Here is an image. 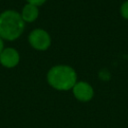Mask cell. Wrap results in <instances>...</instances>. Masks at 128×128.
Masks as SVG:
<instances>
[{"label": "cell", "instance_id": "obj_1", "mask_svg": "<svg viewBox=\"0 0 128 128\" xmlns=\"http://www.w3.org/2000/svg\"><path fill=\"white\" fill-rule=\"evenodd\" d=\"M47 83L57 91H68L73 88L77 82V72L66 64H57L52 66L46 75Z\"/></svg>", "mask_w": 128, "mask_h": 128}, {"label": "cell", "instance_id": "obj_2", "mask_svg": "<svg viewBox=\"0 0 128 128\" xmlns=\"http://www.w3.org/2000/svg\"><path fill=\"white\" fill-rule=\"evenodd\" d=\"M24 29L25 22L18 11L7 9L0 13V38L14 41L23 34Z\"/></svg>", "mask_w": 128, "mask_h": 128}, {"label": "cell", "instance_id": "obj_3", "mask_svg": "<svg viewBox=\"0 0 128 128\" xmlns=\"http://www.w3.org/2000/svg\"><path fill=\"white\" fill-rule=\"evenodd\" d=\"M29 45L37 51H46L52 43V39L48 31L43 28H35L28 35Z\"/></svg>", "mask_w": 128, "mask_h": 128}, {"label": "cell", "instance_id": "obj_4", "mask_svg": "<svg viewBox=\"0 0 128 128\" xmlns=\"http://www.w3.org/2000/svg\"><path fill=\"white\" fill-rule=\"evenodd\" d=\"M71 90L73 96L79 102H89L94 97V89L86 81H77Z\"/></svg>", "mask_w": 128, "mask_h": 128}, {"label": "cell", "instance_id": "obj_5", "mask_svg": "<svg viewBox=\"0 0 128 128\" xmlns=\"http://www.w3.org/2000/svg\"><path fill=\"white\" fill-rule=\"evenodd\" d=\"M20 62V54L13 47L4 48L0 54V64L8 69L15 68Z\"/></svg>", "mask_w": 128, "mask_h": 128}, {"label": "cell", "instance_id": "obj_6", "mask_svg": "<svg viewBox=\"0 0 128 128\" xmlns=\"http://www.w3.org/2000/svg\"><path fill=\"white\" fill-rule=\"evenodd\" d=\"M19 13L25 23H32L35 22L39 17V7L33 4L26 3Z\"/></svg>", "mask_w": 128, "mask_h": 128}, {"label": "cell", "instance_id": "obj_7", "mask_svg": "<svg viewBox=\"0 0 128 128\" xmlns=\"http://www.w3.org/2000/svg\"><path fill=\"white\" fill-rule=\"evenodd\" d=\"M120 14L124 19L128 20V0L124 1L121 4V6H120Z\"/></svg>", "mask_w": 128, "mask_h": 128}, {"label": "cell", "instance_id": "obj_8", "mask_svg": "<svg viewBox=\"0 0 128 128\" xmlns=\"http://www.w3.org/2000/svg\"><path fill=\"white\" fill-rule=\"evenodd\" d=\"M47 0H26L27 3L29 4H33V5H36V6H42Z\"/></svg>", "mask_w": 128, "mask_h": 128}, {"label": "cell", "instance_id": "obj_9", "mask_svg": "<svg viewBox=\"0 0 128 128\" xmlns=\"http://www.w3.org/2000/svg\"><path fill=\"white\" fill-rule=\"evenodd\" d=\"M4 48H5V47H4V40H3L2 38H0V54H1V52L3 51Z\"/></svg>", "mask_w": 128, "mask_h": 128}]
</instances>
